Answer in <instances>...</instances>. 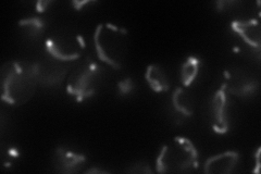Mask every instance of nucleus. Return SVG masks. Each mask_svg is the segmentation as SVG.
Listing matches in <instances>:
<instances>
[{"label":"nucleus","mask_w":261,"mask_h":174,"mask_svg":"<svg viewBox=\"0 0 261 174\" xmlns=\"http://www.w3.org/2000/svg\"><path fill=\"white\" fill-rule=\"evenodd\" d=\"M38 84L36 64L11 61L2 69V99L11 106H22L34 95Z\"/></svg>","instance_id":"1"},{"label":"nucleus","mask_w":261,"mask_h":174,"mask_svg":"<svg viewBox=\"0 0 261 174\" xmlns=\"http://www.w3.org/2000/svg\"><path fill=\"white\" fill-rule=\"evenodd\" d=\"M198 152L191 139L176 136L171 145L163 146L156 159L159 173L185 172L197 168Z\"/></svg>","instance_id":"2"},{"label":"nucleus","mask_w":261,"mask_h":174,"mask_svg":"<svg viewBox=\"0 0 261 174\" xmlns=\"http://www.w3.org/2000/svg\"><path fill=\"white\" fill-rule=\"evenodd\" d=\"M101 73L102 68L86 58L71 71L67 85L68 94L74 97L77 103L92 97L99 85Z\"/></svg>","instance_id":"3"},{"label":"nucleus","mask_w":261,"mask_h":174,"mask_svg":"<svg viewBox=\"0 0 261 174\" xmlns=\"http://www.w3.org/2000/svg\"><path fill=\"white\" fill-rule=\"evenodd\" d=\"M118 32H120V29L112 26L111 23H107L105 26L99 24L97 26L94 35V43L98 58L117 70L121 68L122 45H123V40H122L123 33L121 32L120 35Z\"/></svg>","instance_id":"4"},{"label":"nucleus","mask_w":261,"mask_h":174,"mask_svg":"<svg viewBox=\"0 0 261 174\" xmlns=\"http://www.w3.org/2000/svg\"><path fill=\"white\" fill-rule=\"evenodd\" d=\"M38 84L45 86H59L70 70L68 62L51 57L42 62H35Z\"/></svg>","instance_id":"5"},{"label":"nucleus","mask_w":261,"mask_h":174,"mask_svg":"<svg viewBox=\"0 0 261 174\" xmlns=\"http://www.w3.org/2000/svg\"><path fill=\"white\" fill-rule=\"evenodd\" d=\"M226 90L238 97H247L254 95L259 86V82L249 77L243 70L235 69L232 72L224 71Z\"/></svg>","instance_id":"6"},{"label":"nucleus","mask_w":261,"mask_h":174,"mask_svg":"<svg viewBox=\"0 0 261 174\" xmlns=\"http://www.w3.org/2000/svg\"><path fill=\"white\" fill-rule=\"evenodd\" d=\"M80 48L77 39L75 41L70 37L56 36L46 40V49L49 56L64 62L77 60L80 58Z\"/></svg>","instance_id":"7"},{"label":"nucleus","mask_w":261,"mask_h":174,"mask_svg":"<svg viewBox=\"0 0 261 174\" xmlns=\"http://www.w3.org/2000/svg\"><path fill=\"white\" fill-rule=\"evenodd\" d=\"M225 84L215 93L211 101L212 129L218 134H225L228 132L227 119V97Z\"/></svg>","instance_id":"8"},{"label":"nucleus","mask_w":261,"mask_h":174,"mask_svg":"<svg viewBox=\"0 0 261 174\" xmlns=\"http://www.w3.org/2000/svg\"><path fill=\"white\" fill-rule=\"evenodd\" d=\"M87 158L84 155L65 151L63 147L56 148L53 165L57 172L64 174L77 173L84 167Z\"/></svg>","instance_id":"9"},{"label":"nucleus","mask_w":261,"mask_h":174,"mask_svg":"<svg viewBox=\"0 0 261 174\" xmlns=\"http://www.w3.org/2000/svg\"><path fill=\"white\" fill-rule=\"evenodd\" d=\"M240 155L236 152H225L212 156L203 164V172L210 174H228L236 167Z\"/></svg>","instance_id":"10"},{"label":"nucleus","mask_w":261,"mask_h":174,"mask_svg":"<svg viewBox=\"0 0 261 174\" xmlns=\"http://www.w3.org/2000/svg\"><path fill=\"white\" fill-rule=\"evenodd\" d=\"M232 30L241 36V38L252 48H260L261 45V29L257 19L245 21H233Z\"/></svg>","instance_id":"11"},{"label":"nucleus","mask_w":261,"mask_h":174,"mask_svg":"<svg viewBox=\"0 0 261 174\" xmlns=\"http://www.w3.org/2000/svg\"><path fill=\"white\" fill-rule=\"evenodd\" d=\"M145 80L148 83L149 87L156 93L168 92L170 89V82L167 74L158 64H150L149 67H147Z\"/></svg>","instance_id":"12"},{"label":"nucleus","mask_w":261,"mask_h":174,"mask_svg":"<svg viewBox=\"0 0 261 174\" xmlns=\"http://www.w3.org/2000/svg\"><path fill=\"white\" fill-rule=\"evenodd\" d=\"M172 104L175 110L184 117H192L194 113V103L191 95L183 87H177L172 95Z\"/></svg>","instance_id":"13"},{"label":"nucleus","mask_w":261,"mask_h":174,"mask_svg":"<svg viewBox=\"0 0 261 174\" xmlns=\"http://www.w3.org/2000/svg\"><path fill=\"white\" fill-rule=\"evenodd\" d=\"M200 67V60L196 57H189L181 67V82L187 87L197 78Z\"/></svg>","instance_id":"14"},{"label":"nucleus","mask_w":261,"mask_h":174,"mask_svg":"<svg viewBox=\"0 0 261 174\" xmlns=\"http://www.w3.org/2000/svg\"><path fill=\"white\" fill-rule=\"evenodd\" d=\"M19 27L25 28L30 36L36 37L39 36L45 31V22L40 18L35 16V18L21 20L19 22Z\"/></svg>","instance_id":"15"},{"label":"nucleus","mask_w":261,"mask_h":174,"mask_svg":"<svg viewBox=\"0 0 261 174\" xmlns=\"http://www.w3.org/2000/svg\"><path fill=\"white\" fill-rule=\"evenodd\" d=\"M134 88V84L132 79H124L123 81H120L118 83V89H119V94L120 95H127L130 92H132Z\"/></svg>","instance_id":"16"},{"label":"nucleus","mask_w":261,"mask_h":174,"mask_svg":"<svg viewBox=\"0 0 261 174\" xmlns=\"http://www.w3.org/2000/svg\"><path fill=\"white\" fill-rule=\"evenodd\" d=\"M126 172L130 173H152V170L149 168V164H143L142 162L133 165V168H129Z\"/></svg>","instance_id":"17"},{"label":"nucleus","mask_w":261,"mask_h":174,"mask_svg":"<svg viewBox=\"0 0 261 174\" xmlns=\"http://www.w3.org/2000/svg\"><path fill=\"white\" fill-rule=\"evenodd\" d=\"M51 2H49V0H38V2L36 3V11L42 13V12H45L46 9H47V6L50 5Z\"/></svg>","instance_id":"18"},{"label":"nucleus","mask_w":261,"mask_h":174,"mask_svg":"<svg viewBox=\"0 0 261 174\" xmlns=\"http://www.w3.org/2000/svg\"><path fill=\"white\" fill-rule=\"evenodd\" d=\"M92 2H91V0H83V2H80V0H79V2H77V0H73V2H72V5L73 6H74V9L75 10H82V9H83V7L85 6V5H88V4H91Z\"/></svg>","instance_id":"19"},{"label":"nucleus","mask_w":261,"mask_h":174,"mask_svg":"<svg viewBox=\"0 0 261 174\" xmlns=\"http://www.w3.org/2000/svg\"><path fill=\"white\" fill-rule=\"evenodd\" d=\"M86 173H100V174H105V173H108L107 171H105V170H100V169H98V168H91L89 170H87L86 171Z\"/></svg>","instance_id":"20"},{"label":"nucleus","mask_w":261,"mask_h":174,"mask_svg":"<svg viewBox=\"0 0 261 174\" xmlns=\"http://www.w3.org/2000/svg\"><path fill=\"white\" fill-rule=\"evenodd\" d=\"M259 155H260V148L258 149V152H257V154H256V160H257V163H256V169L254 170V172L255 173H258L259 172V169H260V162H259Z\"/></svg>","instance_id":"21"},{"label":"nucleus","mask_w":261,"mask_h":174,"mask_svg":"<svg viewBox=\"0 0 261 174\" xmlns=\"http://www.w3.org/2000/svg\"><path fill=\"white\" fill-rule=\"evenodd\" d=\"M76 39H77V41H79V44H80L81 48H85V41H84L83 37H82L81 35H77V36H76Z\"/></svg>","instance_id":"22"},{"label":"nucleus","mask_w":261,"mask_h":174,"mask_svg":"<svg viewBox=\"0 0 261 174\" xmlns=\"http://www.w3.org/2000/svg\"><path fill=\"white\" fill-rule=\"evenodd\" d=\"M9 155H11L12 157H14V158H16V157H19V152L14 148H11L9 151Z\"/></svg>","instance_id":"23"},{"label":"nucleus","mask_w":261,"mask_h":174,"mask_svg":"<svg viewBox=\"0 0 261 174\" xmlns=\"http://www.w3.org/2000/svg\"><path fill=\"white\" fill-rule=\"evenodd\" d=\"M233 51H234V52H240V49H239V48H234Z\"/></svg>","instance_id":"24"}]
</instances>
